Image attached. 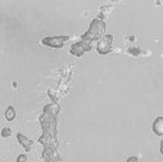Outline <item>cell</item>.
<instances>
[{
	"instance_id": "1",
	"label": "cell",
	"mask_w": 163,
	"mask_h": 162,
	"mask_svg": "<svg viewBox=\"0 0 163 162\" xmlns=\"http://www.w3.org/2000/svg\"><path fill=\"white\" fill-rule=\"evenodd\" d=\"M18 139L21 140V143H22V144H23V146H24V148H26V149H27V151H30V149H31V143H32V142H31V140H27V139H26V138H24V136H22V135H21V134L18 135Z\"/></svg>"
},
{
	"instance_id": "4",
	"label": "cell",
	"mask_w": 163,
	"mask_h": 162,
	"mask_svg": "<svg viewBox=\"0 0 163 162\" xmlns=\"http://www.w3.org/2000/svg\"><path fill=\"white\" fill-rule=\"evenodd\" d=\"M1 135H3V136H9V135H10V130H9V129H4V130L1 131Z\"/></svg>"
},
{
	"instance_id": "2",
	"label": "cell",
	"mask_w": 163,
	"mask_h": 162,
	"mask_svg": "<svg viewBox=\"0 0 163 162\" xmlns=\"http://www.w3.org/2000/svg\"><path fill=\"white\" fill-rule=\"evenodd\" d=\"M14 116H16V112H14V108L13 107H9L7 109V113H5V117H7V120H9V121H12L13 118H14Z\"/></svg>"
},
{
	"instance_id": "6",
	"label": "cell",
	"mask_w": 163,
	"mask_h": 162,
	"mask_svg": "<svg viewBox=\"0 0 163 162\" xmlns=\"http://www.w3.org/2000/svg\"><path fill=\"white\" fill-rule=\"evenodd\" d=\"M127 162H138V158H135V157H131V158H128Z\"/></svg>"
},
{
	"instance_id": "3",
	"label": "cell",
	"mask_w": 163,
	"mask_h": 162,
	"mask_svg": "<svg viewBox=\"0 0 163 162\" xmlns=\"http://www.w3.org/2000/svg\"><path fill=\"white\" fill-rule=\"evenodd\" d=\"M156 125H158V126H154V131H156L158 135H162V117L158 118Z\"/></svg>"
},
{
	"instance_id": "5",
	"label": "cell",
	"mask_w": 163,
	"mask_h": 162,
	"mask_svg": "<svg viewBox=\"0 0 163 162\" xmlns=\"http://www.w3.org/2000/svg\"><path fill=\"white\" fill-rule=\"evenodd\" d=\"M26 160H27L26 156H19L18 158H17V162H26Z\"/></svg>"
}]
</instances>
